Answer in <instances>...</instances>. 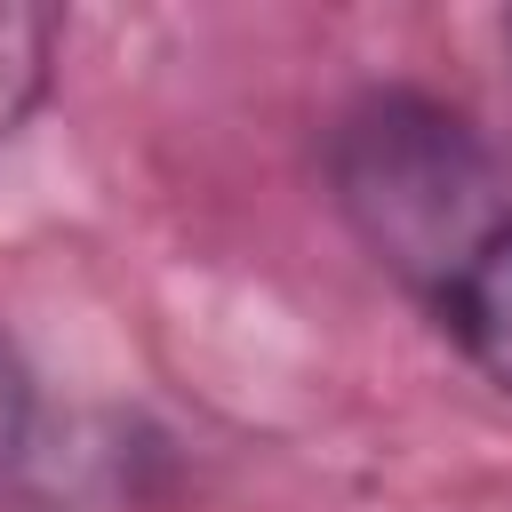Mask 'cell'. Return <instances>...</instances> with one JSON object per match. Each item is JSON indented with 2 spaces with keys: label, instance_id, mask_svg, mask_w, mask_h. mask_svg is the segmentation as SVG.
<instances>
[{
  "label": "cell",
  "instance_id": "3957f363",
  "mask_svg": "<svg viewBox=\"0 0 512 512\" xmlns=\"http://www.w3.org/2000/svg\"><path fill=\"white\" fill-rule=\"evenodd\" d=\"M48 40H56V24H48V16L0 8V144H8V128L24 120V104L40 96V72H48Z\"/></svg>",
  "mask_w": 512,
  "mask_h": 512
},
{
  "label": "cell",
  "instance_id": "7a4b0ae2",
  "mask_svg": "<svg viewBox=\"0 0 512 512\" xmlns=\"http://www.w3.org/2000/svg\"><path fill=\"white\" fill-rule=\"evenodd\" d=\"M424 312H432V328H440L496 392H512V216L488 232V248H480Z\"/></svg>",
  "mask_w": 512,
  "mask_h": 512
},
{
  "label": "cell",
  "instance_id": "277c9868",
  "mask_svg": "<svg viewBox=\"0 0 512 512\" xmlns=\"http://www.w3.org/2000/svg\"><path fill=\"white\" fill-rule=\"evenodd\" d=\"M24 432H32V376H24L16 344L0 336V464L24 448Z\"/></svg>",
  "mask_w": 512,
  "mask_h": 512
},
{
  "label": "cell",
  "instance_id": "6da1fadb",
  "mask_svg": "<svg viewBox=\"0 0 512 512\" xmlns=\"http://www.w3.org/2000/svg\"><path fill=\"white\" fill-rule=\"evenodd\" d=\"M328 176H336V208L352 216L368 256L416 304H432L512 216V184H504L496 152L480 144V128L416 88L360 96L336 120Z\"/></svg>",
  "mask_w": 512,
  "mask_h": 512
}]
</instances>
